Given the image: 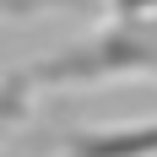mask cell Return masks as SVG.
Masks as SVG:
<instances>
[{
  "label": "cell",
  "mask_w": 157,
  "mask_h": 157,
  "mask_svg": "<svg viewBox=\"0 0 157 157\" xmlns=\"http://www.w3.org/2000/svg\"><path fill=\"white\" fill-rule=\"evenodd\" d=\"M119 76H157V22L152 16H119L114 27L22 71V81L33 92L38 87H92V81H119Z\"/></svg>",
  "instance_id": "cell-1"
},
{
  "label": "cell",
  "mask_w": 157,
  "mask_h": 157,
  "mask_svg": "<svg viewBox=\"0 0 157 157\" xmlns=\"http://www.w3.org/2000/svg\"><path fill=\"white\" fill-rule=\"evenodd\" d=\"M60 157H157V119H146V125H109V130H76V136H65Z\"/></svg>",
  "instance_id": "cell-2"
},
{
  "label": "cell",
  "mask_w": 157,
  "mask_h": 157,
  "mask_svg": "<svg viewBox=\"0 0 157 157\" xmlns=\"http://www.w3.org/2000/svg\"><path fill=\"white\" fill-rule=\"evenodd\" d=\"M27 109H33V87L22 81V71H16V76H0V136L22 125Z\"/></svg>",
  "instance_id": "cell-3"
},
{
  "label": "cell",
  "mask_w": 157,
  "mask_h": 157,
  "mask_svg": "<svg viewBox=\"0 0 157 157\" xmlns=\"http://www.w3.org/2000/svg\"><path fill=\"white\" fill-rule=\"evenodd\" d=\"M98 0H0V22H27V16H44V11H87Z\"/></svg>",
  "instance_id": "cell-4"
},
{
  "label": "cell",
  "mask_w": 157,
  "mask_h": 157,
  "mask_svg": "<svg viewBox=\"0 0 157 157\" xmlns=\"http://www.w3.org/2000/svg\"><path fill=\"white\" fill-rule=\"evenodd\" d=\"M114 16H157V0H109Z\"/></svg>",
  "instance_id": "cell-5"
}]
</instances>
